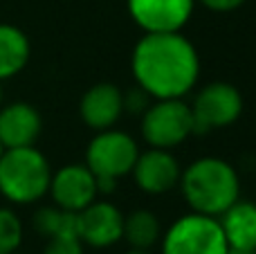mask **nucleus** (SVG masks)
I'll return each mask as SVG.
<instances>
[{"mask_svg":"<svg viewBox=\"0 0 256 254\" xmlns=\"http://www.w3.org/2000/svg\"><path fill=\"white\" fill-rule=\"evenodd\" d=\"M130 68L153 99H184L198 81L200 58L180 32H146L132 50Z\"/></svg>","mask_w":256,"mask_h":254,"instance_id":"f257e3e1","label":"nucleus"},{"mask_svg":"<svg viewBox=\"0 0 256 254\" xmlns=\"http://www.w3.org/2000/svg\"><path fill=\"white\" fill-rule=\"evenodd\" d=\"M184 200L196 214L218 218L240 198V180L236 169L220 158H200L180 176Z\"/></svg>","mask_w":256,"mask_h":254,"instance_id":"f03ea898","label":"nucleus"},{"mask_svg":"<svg viewBox=\"0 0 256 254\" xmlns=\"http://www.w3.org/2000/svg\"><path fill=\"white\" fill-rule=\"evenodd\" d=\"M52 166L36 146L4 148L0 153V194L14 205H30L50 192Z\"/></svg>","mask_w":256,"mask_h":254,"instance_id":"7ed1b4c3","label":"nucleus"},{"mask_svg":"<svg viewBox=\"0 0 256 254\" xmlns=\"http://www.w3.org/2000/svg\"><path fill=\"white\" fill-rule=\"evenodd\" d=\"M162 254H227L230 246L220 220L204 214H186L178 218L160 238Z\"/></svg>","mask_w":256,"mask_h":254,"instance_id":"20e7f679","label":"nucleus"},{"mask_svg":"<svg viewBox=\"0 0 256 254\" xmlns=\"http://www.w3.org/2000/svg\"><path fill=\"white\" fill-rule=\"evenodd\" d=\"M142 135L153 148L180 146L194 135V115L184 99H153L142 115Z\"/></svg>","mask_w":256,"mask_h":254,"instance_id":"39448f33","label":"nucleus"},{"mask_svg":"<svg viewBox=\"0 0 256 254\" xmlns=\"http://www.w3.org/2000/svg\"><path fill=\"white\" fill-rule=\"evenodd\" d=\"M140 156L137 142L124 130L106 128L97 130L86 151V166L94 174L97 180L117 182L132 171Z\"/></svg>","mask_w":256,"mask_h":254,"instance_id":"423d86ee","label":"nucleus"},{"mask_svg":"<svg viewBox=\"0 0 256 254\" xmlns=\"http://www.w3.org/2000/svg\"><path fill=\"white\" fill-rule=\"evenodd\" d=\"M240 112H243V97L238 88L225 81H214L204 86L191 104L194 135H204L214 128L232 126L240 117Z\"/></svg>","mask_w":256,"mask_h":254,"instance_id":"0eeeda50","label":"nucleus"},{"mask_svg":"<svg viewBox=\"0 0 256 254\" xmlns=\"http://www.w3.org/2000/svg\"><path fill=\"white\" fill-rule=\"evenodd\" d=\"M76 232L84 246L110 248L122 241L124 214L108 200H92L88 207L76 212Z\"/></svg>","mask_w":256,"mask_h":254,"instance_id":"6e6552de","label":"nucleus"},{"mask_svg":"<svg viewBox=\"0 0 256 254\" xmlns=\"http://www.w3.org/2000/svg\"><path fill=\"white\" fill-rule=\"evenodd\" d=\"M48 194L54 198L56 207L76 214L92 200H97V178L86 164H66L56 174H52Z\"/></svg>","mask_w":256,"mask_h":254,"instance_id":"1a4fd4ad","label":"nucleus"},{"mask_svg":"<svg viewBox=\"0 0 256 254\" xmlns=\"http://www.w3.org/2000/svg\"><path fill=\"white\" fill-rule=\"evenodd\" d=\"M128 14L146 32H180L194 14L196 0H126Z\"/></svg>","mask_w":256,"mask_h":254,"instance_id":"9d476101","label":"nucleus"},{"mask_svg":"<svg viewBox=\"0 0 256 254\" xmlns=\"http://www.w3.org/2000/svg\"><path fill=\"white\" fill-rule=\"evenodd\" d=\"M130 174L135 176V182L142 192L160 196V194H166L173 187H178L182 169L171 151L150 146L148 151L137 156V162Z\"/></svg>","mask_w":256,"mask_h":254,"instance_id":"9b49d317","label":"nucleus"},{"mask_svg":"<svg viewBox=\"0 0 256 254\" xmlns=\"http://www.w3.org/2000/svg\"><path fill=\"white\" fill-rule=\"evenodd\" d=\"M43 130L40 112L27 102L0 106V144L2 148L34 146Z\"/></svg>","mask_w":256,"mask_h":254,"instance_id":"f8f14e48","label":"nucleus"},{"mask_svg":"<svg viewBox=\"0 0 256 254\" xmlns=\"http://www.w3.org/2000/svg\"><path fill=\"white\" fill-rule=\"evenodd\" d=\"M79 112L86 126H90L92 130L112 128L120 122V117L124 115L122 90L112 84H94L81 97Z\"/></svg>","mask_w":256,"mask_h":254,"instance_id":"ddd939ff","label":"nucleus"},{"mask_svg":"<svg viewBox=\"0 0 256 254\" xmlns=\"http://www.w3.org/2000/svg\"><path fill=\"white\" fill-rule=\"evenodd\" d=\"M218 220L230 250H256V202L238 198Z\"/></svg>","mask_w":256,"mask_h":254,"instance_id":"4468645a","label":"nucleus"},{"mask_svg":"<svg viewBox=\"0 0 256 254\" xmlns=\"http://www.w3.org/2000/svg\"><path fill=\"white\" fill-rule=\"evenodd\" d=\"M32 45L22 30L0 22V81L12 79L30 63Z\"/></svg>","mask_w":256,"mask_h":254,"instance_id":"2eb2a0df","label":"nucleus"},{"mask_svg":"<svg viewBox=\"0 0 256 254\" xmlns=\"http://www.w3.org/2000/svg\"><path fill=\"white\" fill-rule=\"evenodd\" d=\"M122 238L132 248V250H150L155 243L162 238V228L153 212L148 210H135L124 216V232Z\"/></svg>","mask_w":256,"mask_h":254,"instance_id":"dca6fc26","label":"nucleus"},{"mask_svg":"<svg viewBox=\"0 0 256 254\" xmlns=\"http://www.w3.org/2000/svg\"><path fill=\"white\" fill-rule=\"evenodd\" d=\"M34 230L45 238L58 234H79L76 232V214L61 207H40L34 214Z\"/></svg>","mask_w":256,"mask_h":254,"instance_id":"f3484780","label":"nucleus"},{"mask_svg":"<svg viewBox=\"0 0 256 254\" xmlns=\"http://www.w3.org/2000/svg\"><path fill=\"white\" fill-rule=\"evenodd\" d=\"M22 243V223L9 207H0V254L18 252Z\"/></svg>","mask_w":256,"mask_h":254,"instance_id":"a211bd4d","label":"nucleus"},{"mask_svg":"<svg viewBox=\"0 0 256 254\" xmlns=\"http://www.w3.org/2000/svg\"><path fill=\"white\" fill-rule=\"evenodd\" d=\"M43 254H84V243L79 234H58L48 238Z\"/></svg>","mask_w":256,"mask_h":254,"instance_id":"6ab92c4d","label":"nucleus"},{"mask_svg":"<svg viewBox=\"0 0 256 254\" xmlns=\"http://www.w3.org/2000/svg\"><path fill=\"white\" fill-rule=\"evenodd\" d=\"M122 102H124V112H130V115H144V110L153 104V97H150L144 88L135 86V88H128L126 92L122 90Z\"/></svg>","mask_w":256,"mask_h":254,"instance_id":"aec40b11","label":"nucleus"},{"mask_svg":"<svg viewBox=\"0 0 256 254\" xmlns=\"http://www.w3.org/2000/svg\"><path fill=\"white\" fill-rule=\"evenodd\" d=\"M196 2H202L204 7L212 9V12H234L245 0H196Z\"/></svg>","mask_w":256,"mask_h":254,"instance_id":"412c9836","label":"nucleus"},{"mask_svg":"<svg viewBox=\"0 0 256 254\" xmlns=\"http://www.w3.org/2000/svg\"><path fill=\"white\" fill-rule=\"evenodd\" d=\"M227 254H256V250H230Z\"/></svg>","mask_w":256,"mask_h":254,"instance_id":"4be33fe9","label":"nucleus"},{"mask_svg":"<svg viewBox=\"0 0 256 254\" xmlns=\"http://www.w3.org/2000/svg\"><path fill=\"white\" fill-rule=\"evenodd\" d=\"M126 254H150V250H132V248H130Z\"/></svg>","mask_w":256,"mask_h":254,"instance_id":"5701e85b","label":"nucleus"},{"mask_svg":"<svg viewBox=\"0 0 256 254\" xmlns=\"http://www.w3.org/2000/svg\"><path fill=\"white\" fill-rule=\"evenodd\" d=\"M2 84V81H0ZM0 106H2V86H0Z\"/></svg>","mask_w":256,"mask_h":254,"instance_id":"b1692460","label":"nucleus"},{"mask_svg":"<svg viewBox=\"0 0 256 254\" xmlns=\"http://www.w3.org/2000/svg\"><path fill=\"white\" fill-rule=\"evenodd\" d=\"M2 151H4V148H2V144H0V153H2Z\"/></svg>","mask_w":256,"mask_h":254,"instance_id":"393cba45","label":"nucleus"},{"mask_svg":"<svg viewBox=\"0 0 256 254\" xmlns=\"http://www.w3.org/2000/svg\"><path fill=\"white\" fill-rule=\"evenodd\" d=\"M14 254H20V252H14Z\"/></svg>","mask_w":256,"mask_h":254,"instance_id":"a878e982","label":"nucleus"}]
</instances>
